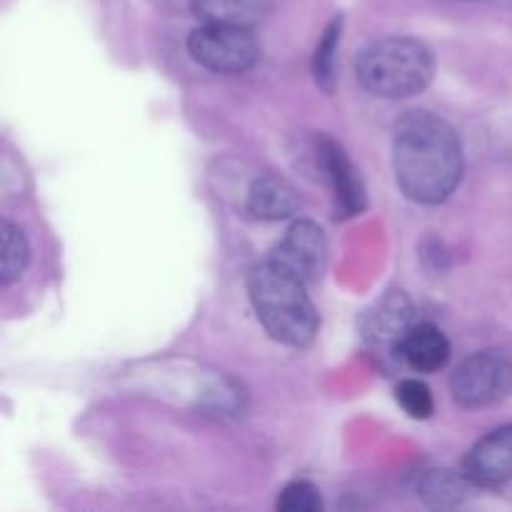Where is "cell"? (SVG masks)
<instances>
[{"label": "cell", "instance_id": "1", "mask_svg": "<svg viewBox=\"0 0 512 512\" xmlns=\"http://www.w3.org/2000/svg\"><path fill=\"white\" fill-rule=\"evenodd\" d=\"M393 165L405 198L438 205L463 178V145L443 118L413 110L395 125Z\"/></svg>", "mask_w": 512, "mask_h": 512}, {"label": "cell", "instance_id": "2", "mask_svg": "<svg viewBox=\"0 0 512 512\" xmlns=\"http://www.w3.org/2000/svg\"><path fill=\"white\" fill-rule=\"evenodd\" d=\"M305 285L293 273L273 260L255 265L248 275V293L260 325L278 343L305 348L315 340L320 328L318 310L305 293Z\"/></svg>", "mask_w": 512, "mask_h": 512}, {"label": "cell", "instance_id": "3", "mask_svg": "<svg viewBox=\"0 0 512 512\" xmlns=\"http://www.w3.org/2000/svg\"><path fill=\"white\" fill-rule=\"evenodd\" d=\"M355 73L365 90L380 98H410L430 85L435 75L433 53L415 38H385L370 43L355 60Z\"/></svg>", "mask_w": 512, "mask_h": 512}, {"label": "cell", "instance_id": "4", "mask_svg": "<svg viewBox=\"0 0 512 512\" xmlns=\"http://www.w3.org/2000/svg\"><path fill=\"white\" fill-rule=\"evenodd\" d=\"M188 50L203 68L215 73H245L260 60L258 38L240 25L205 23L193 30Z\"/></svg>", "mask_w": 512, "mask_h": 512}, {"label": "cell", "instance_id": "5", "mask_svg": "<svg viewBox=\"0 0 512 512\" xmlns=\"http://www.w3.org/2000/svg\"><path fill=\"white\" fill-rule=\"evenodd\" d=\"M455 403L463 408H485L512 393V360L498 350H483L458 365L450 378Z\"/></svg>", "mask_w": 512, "mask_h": 512}, {"label": "cell", "instance_id": "6", "mask_svg": "<svg viewBox=\"0 0 512 512\" xmlns=\"http://www.w3.org/2000/svg\"><path fill=\"white\" fill-rule=\"evenodd\" d=\"M325 258H328V240L323 230L313 220H298L290 225L268 260L293 273L303 283H315L323 275Z\"/></svg>", "mask_w": 512, "mask_h": 512}, {"label": "cell", "instance_id": "7", "mask_svg": "<svg viewBox=\"0 0 512 512\" xmlns=\"http://www.w3.org/2000/svg\"><path fill=\"white\" fill-rule=\"evenodd\" d=\"M315 155H318V165L325 173V180L333 188L335 213H338V218H353V215L363 213L365 185L358 168L353 165V160L345 155V150L335 140L318 138Z\"/></svg>", "mask_w": 512, "mask_h": 512}, {"label": "cell", "instance_id": "8", "mask_svg": "<svg viewBox=\"0 0 512 512\" xmlns=\"http://www.w3.org/2000/svg\"><path fill=\"white\" fill-rule=\"evenodd\" d=\"M463 470L475 488H498L512 480V425L493 430L470 448Z\"/></svg>", "mask_w": 512, "mask_h": 512}, {"label": "cell", "instance_id": "9", "mask_svg": "<svg viewBox=\"0 0 512 512\" xmlns=\"http://www.w3.org/2000/svg\"><path fill=\"white\" fill-rule=\"evenodd\" d=\"M400 355L415 373H438L450 360V343L433 323L410 325L400 343Z\"/></svg>", "mask_w": 512, "mask_h": 512}, {"label": "cell", "instance_id": "10", "mask_svg": "<svg viewBox=\"0 0 512 512\" xmlns=\"http://www.w3.org/2000/svg\"><path fill=\"white\" fill-rule=\"evenodd\" d=\"M300 208V198L293 185L278 175H260L248 195V210L260 220L290 218Z\"/></svg>", "mask_w": 512, "mask_h": 512}, {"label": "cell", "instance_id": "11", "mask_svg": "<svg viewBox=\"0 0 512 512\" xmlns=\"http://www.w3.org/2000/svg\"><path fill=\"white\" fill-rule=\"evenodd\" d=\"M190 8L203 23L253 28L268 18L273 0H190Z\"/></svg>", "mask_w": 512, "mask_h": 512}, {"label": "cell", "instance_id": "12", "mask_svg": "<svg viewBox=\"0 0 512 512\" xmlns=\"http://www.w3.org/2000/svg\"><path fill=\"white\" fill-rule=\"evenodd\" d=\"M473 483L468 475L460 470H428L418 485V493L430 508H455V505L465 503Z\"/></svg>", "mask_w": 512, "mask_h": 512}, {"label": "cell", "instance_id": "13", "mask_svg": "<svg viewBox=\"0 0 512 512\" xmlns=\"http://www.w3.org/2000/svg\"><path fill=\"white\" fill-rule=\"evenodd\" d=\"M3 260H0V280L3 285H10L13 280H18L23 275L25 265L30 260V248L28 240H25L23 230L18 225L8 223L5 220L3 225Z\"/></svg>", "mask_w": 512, "mask_h": 512}, {"label": "cell", "instance_id": "14", "mask_svg": "<svg viewBox=\"0 0 512 512\" xmlns=\"http://www.w3.org/2000/svg\"><path fill=\"white\" fill-rule=\"evenodd\" d=\"M340 35H343V15L330 20L323 38H320L318 50H315V63H313L315 80H318L320 88L328 90V93H333L335 88V50H338Z\"/></svg>", "mask_w": 512, "mask_h": 512}, {"label": "cell", "instance_id": "15", "mask_svg": "<svg viewBox=\"0 0 512 512\" xmlns=\"http://www.w3.org/2000/svg\"><path fill=\"white\" fill-rule=\"evenodd\" d=\"M275 505H278L280 512H318L323 510V498H320V490L313 483L295 480V483L285 485Z\"/></svg>", "mask_w": 512, "mask_h": 512}, {"label": "cell", "instance_id": "16", "mask_svg": "<svg viewBox=\"0 0 512 512\" xmlns=\"http://www.w3.org/2000/svg\"><path fill=\"white\" fill-rule=\"evenodd\" d=\"M398 400L410 418L425 420L430 418L435 410L433 393H430V388L423 383V380H415V378L403 380V383L398 385Z\"/></svg>", "mask_w": 512, "mask_h": 512}]
</instances>
